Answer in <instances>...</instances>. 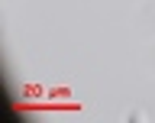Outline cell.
Masks as SVG:
<instances>
[{
	"mask_svg": "<svg viewBox=\"0 0 155 123\" xmlns=\"http://www.w3.org/2000/svg\"><path fill=\"white\" fill-rule=\"evenodd\" d=\"M129 120H133V123H142V120H145V114H142V110H136V114H129Z\"/></svg>",
	"mask_w": 155,
	"mask_h": 123,
	"instance_id": "cell-1",
	"label": "cell"
}]
</instances>
